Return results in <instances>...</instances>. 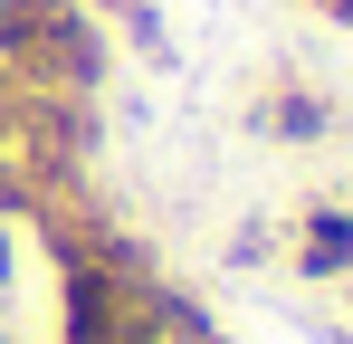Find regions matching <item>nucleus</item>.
Masks as SVG:
<instances>
[{
	"instance_id": "nucleus-1",
	"label": "nucleus",
	"mask_w": 353,
	"mask_h": 344,
	"mask_svg": "<svg viewBox=\"0 0 353 344\" xmlns=\"http://www.w3.org/2000/svg\"><path fill=\"white\" fill-rule=\"evenodd\" d=\"M0 67L39 96H86L105 106L115 77V39L86 0H0Z\"/></svg>"
},
{
	"instance_id": "nucleus-2",
	"label": "nucleus",
	"mask_w": 353,
	"mask_h": 344,
	"mask_svg": "<svg viewBox=\"0 0 353 344\" xmlns=\"http://www.w3.org/2000/svg\"><path fill=\"white\" fill-rule=\"evenodd\" d=\"M296 278H353V211L344 201H315L305 220H296Z\"/></svg>"
},
{
	"instance_id": "nucleus-3",
	"label": "nucleus",
	"mask_w": 353,
	"mask_h": 344,
	"mask_svg": "<svg viewBox=\"0 0 353 344\" xmlns=\"http://www.w3.org/2000/svg\"><path fill=\"white\" fill-rule=\"evenodd\" d=\"M248 124L268 134V144H325L334 134V96H315V86H277V96H258Z\"/></svg>"
},
{
	"instance_id": "nucleus-4",
	"label": "nucleus",
	"mask_w": 353,
	"mask_h": 344,
	"mask_svg": "<svg viewBox=\"0 0 353 344\" xmlns=\"http://www.w3.org/2000/svg\"><path fill=\"white\" fill-rule=\"evenodd\" d=\"M10 258H19V249H10V220H0V287H10V278H19V268H10Z\"/></svg>"
},
{
	"instance_id": "nucleus-5",
	"label": "nucleus",
	"mask_w": 353,
	"mask_h": 344,
	"mask_svg": "<svg viewBox=\"0 0 353 344\" xmlns=\"http://www.w3.org/2000/svg\"><path fill=\"white\" fill-rule=\"evenodd\" d=\"M0 344H10V335H0Z\"/></svg>"
}]
</instances>
